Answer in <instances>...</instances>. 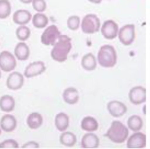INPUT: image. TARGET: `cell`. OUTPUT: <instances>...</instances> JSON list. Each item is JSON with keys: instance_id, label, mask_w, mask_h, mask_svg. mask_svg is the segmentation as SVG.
Wrapping results in <instances>:
<instances>
[{"instance_id": "cell-1", "label": "cell", "mask_w": 150, "mask_h": 149, "mask_svg": "<svg viewBox=\"0 0 150 149\" xmlns=\"http://www.w3.org/2000/svg\"><path fill=\"white\" fill-rule=\"evenodd\" d=\"M71 38L66 35H60L51 52L52 58L56 61H66L67 55L72 48Z\"/></svg>"}, {"instance_id": "cell-2", "label": "cell", "mask_w": 150, "mask_h": 149, "mask_svg": "<svg viewBox=\"0 0 150 149\" xmlns=\"http://www.w3.org/2000/svg\"><path fill=\"white\" fill-rule=\"evenodd\" d=\"M129 134V130L122 122L114 121L105 136L114 143H121L127 139Z\"/></svg>"}, {"instance_id": "cell-3", "label": "cell", "mask_w": 150, "mask_h": 149, "mask_svg": "<svg viewBox=\"0 0 150 149\" xmlns=\"http://www.w3.org/2000/svg\"><path fill=\"white\" fill-rule=\"evenodd\" d=\"M97 58L101 66L106 68H112L116 63L117 56L113 46L105 45L100 48Z\"/></svg>"}, {"instance_id": "cell-4", "label": "cell", "mask_w": 150, "mask_h": 149, "mask_svg": "<svg viewBox=\"0 0 150 149\" xmlns=\"http://www.w3.org/2000/svg\"><path fill=\"white\" fill-rule=\"evenodd\" d=\"M100 26V19L94 14H88L85 16L81 23L82 31L88 34H92L99 31Z\"/></svg>"}, {"instance_id": "cell-5", "label": "cell", "mask_w": 150, "mask_h": 149, "mask_svg": "<svg viewBox=\"0 0 150 149\" xmlns=\"http://www.w3.org/2000/svg\"><path fill=\"white\" fill-rule=\"evenodd\" d=\"M60 35L61 33L56 25L50 26L42 34L41 36V42L45 46H54Z\"/></svg>"}, {"instance_id": "cell-6", "label": "cell", "mask_w": 150, "mask_h": 149, "mask_svg": "<svg viewBox=\"0 0 150 149\" xmlns=\"http://www.w3.org/2000/svg\"><path fill=\"white\" fill-rule=\"evenodd\" d=\"M16 66V61L14 56L8 51L0 53V68L6 72L14 70Z\"/></svg>"}, {"instance_id": "cell-7", "label": "cell", "mask_w": 150, "mask_h": 149, "mask_svg": "<svg viewBox=\"0 0 150 149\" xmlns=\"http://www.w3.org/2000/svg\"><path fill=\"white\" fill-rule=\"evenodd\" d=\"M118 38L120 42L124 45H131L135 39V26L128 24L122 27L119 30Z\"/></svg>"}, {"instance_id": "cell-8", "label": "cell", "mask_w": 150, "mask_h": 149, "mask_svg": "<svg viewBox=\"0 0 150 149\" xmlns=\"http://www.w3.org/2000/svg\"><path fill=\"white\" fill-rule=\"evenodd\" d=\"M45 64L42 61L33 62L26 67L24 75L27 78H30L41 75L46 70Z\"/></svg>"}, {"instance_id": "cell-9", "label": "cell", "mask_w": 150, "mask_h": 149, "mask_svg": "<svg viewBox=\"0 0 150 149\" xmlns=\"http://www.w3.org/2000/svg\"><path fill=\"white\" fill-rule=\"evenodd\" d=\"M146 90L141 86H137L131 89L129 96L132 104L138 105L145 102L146 101Z\"/></svg>"}, {"instance_id": "cell-10", "label": "cell", "mask_w": 150, "mask_h": 149, "mask_svg": "<svg viewBox=\"0 0 150 149\" xmlns=\"http://www.w3.org/2000/svg\"><path fill=\"white\" fill-rule=\"evenodd\" d=\"M101 31L104 38L107 39L112 40L117 36L118 26L113 20H108L104 22Z\"/></svg>"}, {"instance_id": "cell-11", "label": "cell", "mask_w": 150, "mask_h": 149, "mask_svg": "<svg viewBox=\"0 0 150 149\" xmlns=\"http://www.w3.org/2000/svg\"><path fill=\"white\" fill-rule=\"evenodd\" d=\"M24 82L23 75L18 71H14L8 76L7 79L6 85L8 89L15 91L21 88Z\"/></svg>"}, {"instance_id": "cell-12", "label": "cell", "mask_w": 150, "mask_h": 149, "mask_svg": "<svg viewBox=\"0 0 150 149\" xmlns=\"http://www.w3.org/2000/svg\"><path fill=\"white\" fill-rule=\"evenodd\" d=\"M127 145L130 149L144 148L146 145V136L142 132L134 133L129 138Z\"/></svg>"}, {"instance_id": "cell-13", "label": "cell", "mask_w": 150, "mask_h": 149, "mask_svg": "<svg viewBox=\"0 0 150 149\" xmlns=\"http://www.w3.org/2000/svg\"><path fill=\"white\" fill-rule=\"evenodd\" d=\"M107 108L110 114L115 117H120L126 113L127 108L125 105L117 101L109 102Z\"/></svg>"}, {"instance_id": "cell-14", "label": "cell", "mask_w": 150, "mask_h": 149, "mask_svg": "<svg viewBox=\"0 0 150 149\" xmlns=\"http://www.w3.org/2000/svg\"><path fill=\"white\" fill-rule=\"evenodd\" d=\"M32 19V15L29 11L19 9L16 11L13 15V21L16 24L25 25L28 24Z\"/></svg>"}, {"instance_id": "cell-15", "label": "cell", "mask_w": 150, "mask_h": 149, "mask_svg": "<svg viewBox=\"0 0 150 149\" xmlns=\"http://www.w3.org/2000/svg\"><path fill=\"white\" fill-rule=\"evenodd\" d=\"M1 128L7 132L13 131L17 126V120L14 115L6 114L3 115L0 121Z\"/></svg>"}, {"instance_id": "cell-16", "label": "cell", "mask_w": 150, "mask_h": 149, "mask_svg": "<svg viewBox=\"0 0 150 149\" xmlns=\"http://www.w3.org/2000/svg\"><path fill=\"white\" fill-rule=\"evenodd\" d=\"M100 139L96 135L93 133L85 134L81 140V146L83 148L93 149L98 147Z\"/></svg>"}, {"instance_id": "cell-17", "label": "cell", "mask_w": 150, "mask_h": 149, "mask_svg": "<svg viewBox=\"0 0 150 149\" xmlns=\"http://www.w3.org/2000/svg\"><path fill=\"white\" fill-rule=\"evenodd\" d=\"M14 53L16 57L19 61H26L28 59L30 54L29 47L25 42H19L15 48Z\"/></svg>"}, {"instance_id": "cell-18", "label": "cell", "mask_w": 150, "mask_h": 149, "mask_svg": "<svg viewBox=\"0 0 150 149\" xmlns=\"http://www.w3.org/2000/svg\"><path fill=\"white\" fill-rule=\"evenodd\" d=\"M63 98L65 102L70 105H74L79 101V93L77 89L74 87H69L64 91Z\"/></svg>"}, {"instance_id": "cell-19", "label": "cell", "mask_w": 150, "mask_h": 149, "mask_svg": "<svg viewBox=\"0 0 150 149\" xmlns=\"http://www.w3.org/2000/svg\"><path fill=\"white\" fill-rule=\"evenodd\" d=\"M15 106V101L12 96L5 95L0 98V109L5 112H11Z\"/></svg>"}, {"instance_id": "cell-20", "label": "cell", "mask_w": 150, "mask_h": 149, "mask_svg": "<svg viewBox=\"0 0 150 149\" xmlns=\"http://www.w3.org/2000/svg\"><path fill=\"white\" fill-rule=\"evenodd\" d=\"M27 123L29 128L31 129H37L42 124V116L37 112L31 113L27 118Z\"/></svg>"}, {"instance_id": "cell-21", "label": "cell", "mask_w": 150, "mask_h": 149, "mask_svg": "<svg viewBox=\"0 0 150 149\" xmlns=\"http://www.w3.org/2000/svg\"><path fill=\"white\" fill-rule=\"evenodd\" d=\"M55 123L57 129L59 131H65L69 126V117L65 113H59L56 115Z\"/></svg>"}, {"instance_id": "cell-22", "label": "cell", "mask_w": 150, "mask_h": 149, "mask_svg": "<svg viewBox=\"0 0 150 149\" xmlns=\"http://www.w3.org/2000/svg\"><path fill=\"white\" fill-rule=\"evenodd\" d=\"M81 128L86 131H96L98 128V123L94 117L87 116L84 117L81 123Z\"/></svg>"}, {"instance_id": "cell-23", "label": "cell", "mask_w": 150, "mask_h": 149, "mask_svg": "<svg viewBox=\"0 0 150 149\" xmlns=\"http://www.w3.org/2000/svg\"><path fill=\"white\" fill-rule=\"evenodd\" d=\"M81 65L85 70L91 71L95 69L96 61L95 57L92 53L85 55L81 60Z\"/></svg>"}, {"instance_id": "cell-24", "label": "cell", "mask_w": 150, "mask_h": 149, "mask_svg": "<svg viewBox=\"0 0 150 149\" xmlns=\"http://www.w3.org/2000/svg\"><path fill=\"white\" fill-rule=\"evenodd\" d=\"M49 18L44 14L36 13L32 18V24L35 28L43 29L45 28L49 24Z\"/></svg>"}, {"instance_id": "cell-25", "label": "cell", "mask_w": 150, "mask_h": 149, "mask_svg": "<svg viewBox=\"0 0 150 149\" xmlns=\"http://www.w3.org/2000/svg\"><path fill=\"white\" fill-rule=\"evenodd\" d=\"M60 143L65 146L72 147L77 142L76 135L69 131L64 132L59 138Z\"/></svg>"}, {"instance_id": "cell-26", "label": "cell", "mask_w": 150, "mask_h": 149, "mask_svg": "<svg viewBox=\"0 0 150 149\" xmlns=\"http://www.w3.org/2000/svg\"><path fill=\"white\" fill-rule=\"evenodd\" d=\"M128 126L129 128L132 131H139L142 128L143 121L140 116L137 115L131 116L128 119Z\"/></svg>"}, {"instance_id": "cell-27", "label": "cell", "mask_w": 150, "mask_h": 149, "mask_svg": "<svg viewBox=\"0 0 150 149\" xmlns=\"http://www.w3.org/2000/svg\"><path fill=\"white\" fill-rule=\"evenodd\" d=\"M12 6L8 0H0V19H4L10 16Z\"/></svg>"}, {"instance_id": "cell-28", "label": "cell", "mask_w": 150, "mask_h": 149, "mask_svg": "<svg viewBox=\"0 0 150 149\" xmlns=\"http://www.w3.org/2000/svg\"><path fill=\"white\" fill-rule=\"evenodd\" d=\"M31 34V31L28 26L25 25L19 26L16 31V34L17 39L21 41H25L28 39Z\"/></svg>"}, {"instance_id": "cell-29", "label": "cell", "mask_w": 150, "mask_h": 149, "mask_svg": "<svg viewBox=\"0 0 150 149\" xmlns=\"http://www.w3.org/2000/svg\"><path fill=\"white\" fill-rule=\"evenodd\" d=\"M80 24V19L78 16H71L67 21V26L71 30L75 31L79 29Z\"/></svg>"}, {"instance_id": "cell-30", "label": "cell", "mask_w": 150, "mask_h": 149, "mask_svg": "<svg viewBox=\"0 0 150 149\" xmlns=\"http://www.w3.org/2000/svg\"><path fill=\"white\" fill-rule=\"evenodd\" d=\"M33 9L37 12H43L47 8V4L45 0H33L32 1Z\"/></svg>"}, {"instance_id": "cell-31", "label": "cell", "mask_w": 150, "mask_h": 149, "mask_svg": "<svg viewBox=\"0 0 150 149\" xmlns=\"http://www.w3.org/2000/svg\"><path fill=\"white\" fill-rule=\"evenodd\" d=\"M19 144L14 139H7L0 143V148H18Z\"/></svg>"}, {"instance_id": "cell-32", "label": "cell", "mask_w": 150, "mask_h": 149, "mask_svg": "<svg viewBox=\"0 0 150 149\" xmlns=\"http://www.w3.org/2000/svg\"><path fill=\"white\" fill-rule=\"evenodd\" d=\"M40 147L38 143L35 141H29L24 144L22 146L23 148H38Z\"/></svg>"}, {"instance_id": "cell-33", "label": "cell", "mask_w": 150, "mask_h": 149, "mask_svg": "<svg viewBox=\"0 0 150 149\" xmlns=\"http://www.w3.org/2000/svg\"><path fill=\"white\" fill-rule=\"evenodd\" d=\"M21 2L25 4H29L32 2L33 0H19Z\"/></svg>"}, {"instance_id": "cell-34", "label": "cell", "mask_w": 150, "mask_h": 149, "mask_svg": "<svg viewBox=\"0 0 150 149\" xmlns=\"http://www.w3.org/2000/svg\"><path fill=\"white\" fill-rule=\"evenodd\" d=\"M91 2L95 4H100L101 2L103 0H88Z\"/></svg>"}, {"instance_id": "cell-35", "label": "cell", "mask_w": 150, "mask_h": 149, "mask_svg": "<svg viewBox=\"0 0 150 149\" xmlns=\"http://www.w3.org/2000/svg\"><path fill=\"white\" fill-rule=\"evenodd\" d=\"M1 70H0V78H1Z\"/></svg>"}, {"instance_id": "cell-36", "label": "cell", "mask_w": 150, "mask_h": 149, "mask_svg": "<svg viewBox=\"0 0 150 149\" xmlns=\"http://www.w3.org/2000/svg\"><path fill=\"white\" fill-rule=\"evenodd\" d=\"M1 128H0V135H1Z\"/></svg>"}]
</instances>
